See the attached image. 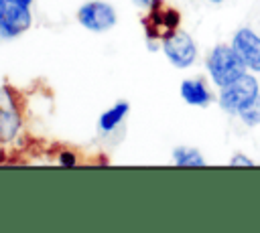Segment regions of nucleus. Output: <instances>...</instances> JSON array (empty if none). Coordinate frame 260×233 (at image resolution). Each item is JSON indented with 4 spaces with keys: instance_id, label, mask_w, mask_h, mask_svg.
Here are the masks:
<instances>
[{
    "instance_id": "obj_1",
    "label": "nucleus",
    "mask_w": 260,
    "mask_h": 233,
    "mask_svg": "<svg viewBox=\"0 0 260 233\" xmlns=\"http://www.w3.org/2000/svg\"><path fill=\"white\" fill-rule=\"evenodd\" d=\"M207 71L215 85L225 87L246 73V65L234 47L219 45L211 51V55L207 59Z\"/></svg>"
},
{
    "instance_id": "obj_2",
    "label": "nucleus",
    "mask_w": 260,
    "mask_h": 233,
    "mask_svg": "<svg viewBox=\"0 0 260 233\" xmlns=\"http://www.w3.org/2000/svg\"><path fill=\"white\" fill-rule=\"evenodd\" d=\"M258 93V83L252 75H242L240 79H236L234 83L221 87V93H219V105L230 111V113H238L244 105H248Z\"/></svg>"
},
{
    "instance_id": "obj_3",
    "label": "nucleus",
    "mask_w": 260,
    "mask_h": 233,
    "mask_svg": "<svg viewBox=\"0 0 260 233\" xmlns=\"http://www.w3.org/2000/svg\"><path fill=\"white\" fill-rule=\"evenodd\" d=\"M30 26V12L22 0H0V34L12 38Z\"/></svg>"
},
{
    "instance_id": "obj_4",
    "label": "nucleus",
    "mask_w": 260,
    "mask_h": 233,
    "mask_svg": "<svg viewBox=\"0 0 260 233\" xmlns=\"http://www.w3.org/2000/svg\"><path fill=\"white\" fill-rule=\"evenodd\" d=\"M162 51H165L167 59L179 69L193 65V61L197 57V47H195L193 38L181 30H173L169 36L162 38Z\"/></svg>"
},
{
    "instance_id": "obj_5",
    "label": "nucleus",
    "mask_w": 260,
    "mask_h": 233,
    "mask_svg": "<svg viewBox=\"0 0 260 233\" xmlns=\"http://www.w3.org/2000/svg\"><path fill=\"white\" fill-rule=\"evenodd\" d=\"M77 20L87 30L102 32V30H108V28H112L116 24V10L108 2L93 0V2H87V4H83L79 8Z\"/></svg>"
},
{
    "instance_id": "obj_6",
    "label": "nucleus",
    "mask_w": 260,
    "mask_h": 233,
    "mask_svg": "<svg viewBox=\"0 0 260 233\" xmlns=\"http://www.w3.org/2000/svg\"><path fill=\"white\" fill-rule=\"evenodd\" d=\"M232 47L244 61V65L256 73H260V36L250 28H240L234 34Z\"/></svg>"
},
{
    "instance_id": "obj_7",
    "label": "nucleus",
    "mask_w": 260,
    "mask_h": 233,
    "mask_svg": "<svg viewBox=\"0 0 260 233\" xmlns=\"http://www.w3.org/2000/svg\"><path fill=\"white\" fill-rule=\"evenodd\" d=\"M179 24V14L171 8H158L154 6L152 12L144 18V28L150 38H165L169 36Z\"/></svg>"
},
{
    "instance_id": "obj_8",
    "label": "nucleus",
    "mask_w": 260,
    "mask_h": 233,
    "mask_svg": "<svg viewBox=\"0 0 260 233\" xmlns=\"http://www.w3.org/2000/svg\"><path fill=\"white\" fill-rule=\"evenodd\" d=\"M181 95H183V99L189 105H199V107L207 105L209 99H211L205 83L199 81V79H187V81H183L181 83Z\"/></svg>"
},
{
    "instance_id": "obj_9",
    "label": "nucleus",
    "mask_w": 260,
    "mask_h": 233,
    "mask_svg": "<svg viewBox=\"0 0 260 233\" xmlns=\"http://www.w3.org/2000/svg\"><path fill=\"white\" fill-rule=\"evenodd\" d=\"M18 126H20L18 113L14 111V107H12L10 99H8L0 107V140H10L12 136H16Z\"/></svg>"
},
{
    "instance_id": "obj_10",
    "label": "nucleus",
    "mask_w": 260,
    "mask_h": 233,
    "mask_svg": "<svg viewBox=\"0 0 260 233\" xmlns=\"http://www.w3.org/2000/svg\"><path fill=\"white\" fill-rule=\"evenodd\" d=\"M128 109H130V105L126 101H118L114 107H110L108 111L102 113V118H100V130L102 132H112L124 120V115L128 113Z\"/></svg>"
},
{
    "instance_id": "obj_11",
    "label": "nucleus",
    "mask_w": 260,
    "mask_h": 233,
    "mask_svg": "<svg viewBox=\"0 0 260 233\" xmlns=\"http://www.w3.org/2000/svg\"><path fill=\"white\" fill-rule=\"evenodd\" d=\"M173 160H175L177 166H203V164H205V160H203V156L199 154V150L187 148V146L175 148Z\"/></svg>"
},
{
    "instance_id": "obj_12",
    "label": "nucleus",
    "mask_w": 260,
    "mask_h": 233,
    "mask_svg": "<svg viewBox=\"0 0 260 233\" xmlns=\"http://www.w3.org/2000/svg\"><path fill=\"white\" fill-rule=\"evenodd\" d=\"M238 115L242 118V122L246 126H258L260 124V95H256L248 105H244Z\"/></svg>"
},
{
    "instance_id": "obj_13",
    "label": "nucleus",
    "mask_w": 260,
    "mask_h": 233,
    "mask_svg": "<svg viewBox=\"0 0 260 233\" xmlns=\"http://www.w3.org/2000/svg\"><path fill=\"white\" fill-rule=\"evenodd\" d=\"M230 164H232V166H252V160L246 158L244 154H236V156L230 160Z\"/></svg>"
},
{
    "instance_id": "obj_14",
    "label": "nucleus",
    "mask_w": 260,
    "mask_h": 233,
    "mask_svg": "<svg viewBox=\"0 0 260 233\" xmlns=\"http://www.w3.org/2000/svg\"><path fill=\"white\" fill-rule=\"evenodd\" d=\"M59 162H61L63 166H73V164H75V158L71 156V152H63L61 158H59Z\"/></svg>"
},
{
    "instance_id": "obj_15",
    "label": "nucleus",
    "mask_w": 260,
    "mask_h": 233,
    "mask_svg": "<svg viewBox=\"0 0 260 233\" xmlns=\"http://www.w3.org/2000/svg\"><path fill=\"white\" fill-rule=\"evenodd\" d=\"M136 6H142V8H154V6H158V2L160 0H132Z\"/></svg>"
},
{
    "instance_id": "obj_16",
    "label": "nucleus",
    "mask_w": 260,
    "mask_h": 233,
    "mask_svg": "<svg viewBox=\"0 0 260 233\" xmlns=\"http://www.w3.org/2000/svg\"><path fill=\"white\" fill-rule=\"evenodd\" d=\"M22 2H24V4H26V6H28V4H30V2H32V0H22Z\"/></svg>"
},
{
    "instance_id": "obj_17",
    "label": "nucleus",
    "mask_w": 260,
    "mask_h": 233,
    "mask_svg": "<svg viewBox=\"0 0 260 233\" xmlns=\"http://www.w3.org/2000/svg\"><path fill=\"white\" fill-rule=\"evenodd\" d=\"M209 2H223V0H209Z\"/></svg>"
}]
</instances>
